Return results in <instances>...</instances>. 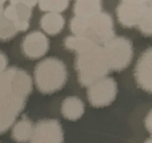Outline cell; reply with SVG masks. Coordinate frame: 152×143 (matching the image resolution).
I'll list each match as a JSON object with an SVG mask.
<instances>
[{"label": "cell", "mask_w": 152, "mask_h": 143, "mask_svg": "<svg viewBox=\"0 0 152 143\" xmlns=\"http://www.w3.org/2000/svg\"><path fill=\"white\" fill-rule=\"evenodd\" d=\"M88 101L93 107L99 108L108 106L115 100L117 92V83L112 77H105L88 87Z\"/></svg>", "instance_id": "5"}, {"label": "cell", "mask_w": 152, "mask_h": 143, "mask_svg": "<svg viewBox=\"0 0 152 143\" xmlns=\"http://www.w3.org/2000/svg\"><path fill=\"white\" fill-rule=\"evenodd\" d=\"M37 1L11 0L5 5L2 16L18 32L26 31L29 25L32 9Z\"/></svg>", "instance_id": "4"}, {"label": "cell", "mask_w": 152, "mask_h": 143, "mask_svg": "<svg viewBox=\"0 0 152 143\" xmlns=\"http://www.w3.org/2000/svg\"><path fill=\"white\" fill-rule=\"evenodd\" d=\"M66 66L60 60L54 57L45 58L36 65L34 71L36 86L41 93L54 92L64 85L67 78Z\"/></svg>", "instance_id": "3"}, {"label": "cell", "mask_w": 152, "mask_h": 143, "mask_svg": "<svg viewBox=\"0 0 152 143\" xmlns=\"http://www.w3.org/2000/svg\"><path fill=\"white\" fill-rule=\"evenodd\" d=\"M49 41L45 35L39 31H34L27 34L24 37L21 48L24 55L31 59L39 58L48 51Z\"/></svg>", "instance_id": "7"}, {"label": "cell", "mask_w": 152, "mask_h": 143, "mask_svg": "<svg viewBox=\"0 0 152 143\" xmlns=\"http://www.w3.org/2000/svg\"><path fill=\"white\" fill-rule=\"evenodd\" d=\"M119 1L115 9L116 20L119 25L135 29L145 37L151 36L152 0Z\"/></svg>", "instance_id": "1"}, {"label": "cell", "mask_w": 152, "mask_h": 143, "mask_svg": "<svg viewBox=\"0 0 152 143\" xmlns=\"http://www.w3.org/2000/svg\"><path fill=\"white\" fill-rule=\"evenodd\" d=\"M40 23L41 27L45 32L50 35H54L62 29L65 20L59 13L49 12L43 15Z\"/></svg>", "instance_id": "10"}, {"label": "cell", "mask_w": 152, "mask_h": 143, "mask_svg": "<svg viewBox=\"0 0 152 143\" xmlns=\"http://www.w3.org/2000/svg\"><path fill=\"white\" fill-rule=\"evenodd\" d=\"M31 139L34 143L62 142L64 138L61 127L55 119L41 120L35 125Z\"/></svg>", "instance_id": "6"}, {"label": "cell", "mask_w": 152, "mask_h": 143, "mask_svg": "<svg viewBox=\"0 0 152 143\" xmlns=\"http://www.w3.org/2000/svg\"><path fill=\"white\" fill-rule=\"evenodd\" d=\"M76 53L75 67L81 86L88 87L111 72L103 47L96 46Z\"/></svg>", "instance_id": "2"}, {"label": "cell", "mask_w": 152, "mask_h": 143, "mask_svg": "<svg viewBox=\"0 0 152 143\" xmlns=\"http://www.w3.org/2000/svg\"><path fill=\"white\" fill-rule=\"evenodd\" d=\"M61 110L64 117L75 121L80 118L84 114V105L79 98L75 96H69L63 101Z\"/></svg>", "instance_id": "9"}, {"label": "cell", "mask_w": 152, "mask_h": 143, "mask_svg": "<svg viewBox=\"0 0 152 143\" xmlns=\"http://www.w3.org/2000/svg\"><path fill=\"white\" fill-rule=\"evenodd\" d=\"M138 86L148 93L152 92V48L148 47L138 58L134 72Z\"/></svg>", "instance_id": "8"}, {"label": "cell", "mask_w": 152, "mask_h": 143, "mask_svg": "<svg viewBox=\"0 0 152 143\" xmlns=\"http://www.w3.org/2000/svg\"><path fill=\"white\" fill-rule=\"evenodd\" d=\"M7 63V60L6 56L0 51V73L5 70Z\"/></svg>", "instance_id": "12"}, {"label": "cell", "mask_w": 152, "mask_h": 143, "mask_svg": "<svg viewBox=\"0 0 152 143\" xmlns=\"http://www.w3.org/2000/svg\"><path fill=\"white\" fill-rule=\"evenodd\" d=\"M69 3L68 1H40L38 4L42 11L58 13L66 10Z\"/></svg>", "instance_id": "11"}]
</instances>
